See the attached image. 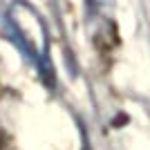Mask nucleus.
<instances>
[{
	"instance_id": "1",
	"label": "nucleus",
	"mask_w": 150,
	"mask_h": 150,
	"mask_svg": "<svg viewBox=\"0 0 150 150\" xmlns=\"http://www.w3.org/2000/svg\"><path fill=\"white\" fill-rule=\"evenodd\" d=\"M9 20H11L13 31L18 34V38L23 40V45L27 47L34 61L45 63L50 56V36L45 29L43 18L38 16V11L31 5L18 0L9 7Z\"/></svg>"
}]
</instances>
